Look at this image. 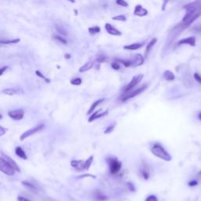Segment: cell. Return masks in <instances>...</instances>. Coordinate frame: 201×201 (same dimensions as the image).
I'll list each match as a JSON object with an SVG mask.
<instances>
[{"instance_id": "6da1fadb", "label": "cell", "mask_w": 201, "mask_h": 201, "mask_svg": "<svg viewBox=\"0 0 201 201\" xmlns=\"http://www.w3.org/2000/svg\"><path fill=\"white\" fill-rule=\"evenodd\" d=\"M151 152L153 155L164 161H171L172 157L168 152L166 151L165 149L160 144H154L151 148Z\"/></svg>"}, {"instance_id": "7a4b0ae2", "label": "cell", "mask_w": 201, "mask_h": 201, "mask_svg": "<svg viewBox=\"0 0 201 201\" xmlns=\"http://www.w3.org/2000/svg\"><path fill=\"white\" fill-rule=\"evenodd\" d=\"M200 4L201 3L199 0H196V1H194V2H190V3L184 6L183 9L185 10V16H184L183 19H182V21H185L189 19V18L197 10V9L199 7Z\"/></svg>"}, {"instance_id": "3957f363", "label": "cell", "mask_w": 201, "mask_h": 201, "mask_svg": "<svg viewBox=\"0 0 201 201\" xmlns=\"http://www.w3.org/2000/svg\"><path fill=\"white\" fill-rule=\"evenodd\" d=\"M107 163L109 164V171L112 175H116L121 170L122 163L116 157H109L107 159Z\"/></svg>"}, {"instance_id": "277c9868", "label": "cell", "mask_w": 201, "mask_h": 201, "mask_svg": "<svg viewBox=\"0 0 201 201\" xmlns=\"http://www.w3.org/2000/svg\"><path fill=\"white\" fill-rule=\"evenodd\" d=\"M0 171L8 176L14 175L16 170L3 158H0Z\"/></svg>"}, {"instance_id": "5b68a950", "label": "cell", "mask_w": 201, "mask_h": 201, "mask_svg": "<svg viewBox=\"0 0 201 201\" xmlns=\"http://www.w3.org/2000/svg\"><path fill=\"white\" fill-rule=\"evenodd\" d=\"M43 127H44V125H43V124H39V125H38V126H34V127H32V128L29 129V130H26L25 132H24V133H22L21 135V137H20V140L24 141L25 139L28 138V137H30V136L33 135V134L36 133L37 132L40 131V130H41L43 128Z\"/></svg>"}, {"instance_id": "8992f818", "label": "cell", "mask_w": 201, "mask_h": 201, "mask_svg": "<svg viewBox=\"0 0 201 201\" xmlns=\"http://www.w3.org/2000/svg\"><path fill=\"white\" fill-rule=\"evenodd\" d=\"M143 79V75L142 74H140V75H135V76H133V79H132V80L130 81V83H129L124 88V93H126V92H129V91H131L132 89H133L135 86H137V84L139 83Z\"/></svg>"}, {"instance_id": "52a82bcc", "label": "cell", "mask_w": 201, "mask_h": 201, "mask_svg": "<svg viewBox=\"0 0 201 201\" xmlns=\"http://www.w3.org/2000/svg\"><path fill=\"white\" fill-rule=\"evenodd\" d=\"M146 87H147V86H143V87H141L138 88V89L134 90V91H129V92L124 93V95H123V97H122L121 100L122 101H126V100L130 99V98H134L135 96L138 95L139 94H141V92H143V91L146 89Z\"/></svg>"}, {"instance_id": "ba28073f", "label": "cell", "mask_w": 201, "mask_h": 201, "mask_svg": "<svg viewBox=\"0 0 201 201\" xmlns=\"http://www.w3.org/2000/svg\"><path fill=\"white\" fill-rule=\"evenodd\" d=\"M8 116H10V118L14 120H21L24 118L25 112L22 109H15V110L10 111L8 112Z\"/></svg>"}, {"instance_id": "9c48e42d", "label": "cell", "mask_w": 201, "mask_h": 201, "mask_svg": "<svg viewBox=\"0 0 201 201\" xmlns=\"http://www.w3.org/2000/svg\"><path fill=\"white\" fill-rule=\"evenodd\" d=\"M178 46H182V45H189L191 46H196V38L195 37H188L179 40L178 43Z\"/></svg>"}, {"instance_id": "30bf717a", "label": "cell", "mask_w": 201, "mask_h": 201, "mask_svg": "<svg viewBox=\"0 0 201 201\" xmlns=\"http://www.w3.org/2000/svg\"><path fill=\"white\" fill-rule=\"evenodd\" d=\"M105 30L107 31V32L109 33V34L112 35V36H120L122 35V33L119 32V30L116 29V28H114L111 24L107 23L105 24Z\"/></svg>"}, {"instance_id": "8fae6325", "label": "cell", "mask_w": 201, "mask_h": 201, "mask_svg": "<svg viewBox=\"0 0 201 201\" xmlns=\"http://www.w3.org/2000/svg\"><path fill=\"white\" fill-rule=\"evenodd\" d=\"M133 14L135 15V16L144 17L148 14V10H147L146 9H145L142 6L137 5L135 6L134 11H133Z\"/></svg>"}, {"instance_id": "7c38bea8", "label": "cell", "mask_w": 201, "mask_h": 201, "mask_svg": "<svg viewBox=\"0 0 201 201\" xmlns=\"http://www.w3.org/2000/svg\"><path fill=\"white\" fill-rule=\"evenodd\" d=\"M108 113H109L108 111H105V112H101V113H100V110L97 111V112H95L93 114H91V116H90L88 121H89L90 123H91V122L95 121V120H96V119H100V118L106 116V115H108Z\"/></svg>"}, {"instance_id": "4fadbf2b", "label": "cell", "mask_w": 201, "mask_h": 201, "mask_svg": "<svg viewBox=\"0 0 201 201\" xmlns=\"http://www.w3.org/2000/svg\"><path fill=\"white\" fill-rule=\"evenodd\" d=\"M144 61V57H143L141 55V54H136V55L133 56V58L131 59L132 66H133V67L140 66L141 65V64H143Z\"/></svg>"}, {"instance_id": "5bb4252c", "label": "cell", "mask_w": 201, "mask_h": 201, "mask_svg": "<svg viewBox=\"0 0 201 201\" xmlns=\"http://www.w3.org/2000/svg\"><path fill=\"white\" fill-rule=\"evenodd\" d=\"M1 157H2V158H3L4 160H6V161H7V162L9 163V164H10V165L12 166V167H14L15 170H16V171H18V172H20V171H21L20 167H18V165L16 164V162H15L14 160H12V159H11L10 157H8V156L5 155V154H4L2 152H1Z\"/></svg>"}, {"instance_id": "9a60e30c", "label": "cell", "mask_w": 201, "mask_h": 201, "mask_svg": "<svg viewBox=\"0 0 201 201\" xmlns=\"http://www.w3.org/2000/svg\"><path fill=\"white\" fill-rule=\"evenodd\" d=\"M84 162L83 160H72L71 166L73 168H75L78 171H83L84 169Z\"/></svg>"}, {"instance_id": "2e32d148", "label": "cell", "mask_w": 201, "mask_h": 201, "mask_svg": "<svg viewBox=\"0 0 201 201\" xmlns=\"http://www.w3.org/2000/svg\"><path fill=\"white\" fill-rule=\"evenodd\" d=\"M157 38H153V39H152L151 41L149 43V44H147V46H146V49H145V57H147V56L149 55V53L150 50H152V48L153 47V46L157 43Z\"/></svg>"}, {"instance_id": "e0dca14e", "label": "cell", "mask_w": 201, "mask_h": 201, "mask_svg": "<svg viewBox=\"0 0 201 201\" xmlns=\"http://www.w3.org/2000/svg\"><path fill=\"white\" fill-rule=\"evenodd\" d=\"M15 153H16V155L18 157L21 158L22 160H26L27 159H28V157H27L25 152L24 151L21 147H17V148L15 149Z\"/></svg>"}, {"instance_id": "ac0fdd59", "label": "cell", "mask_w": 201, "mask_h": 201, "mask_svg": "<svg viewBox=\"0 0 201 201\" xmlns=\"http://www.w3.org/2000/svg\"><path fill=\"white\" fill-rule=\"evenodd\" d=\"M104 98H102V99H99L98 100V101H96V102H95V103H93L92 105L91 106V108L89 109V111L87 112V114L88 115H91V114L93 113V112H95V110L96 109L97 107L98 106V105H100V104H102V102H104Z\"/></svg>"}, {"instance_id": "d6986e66", "label": "cell", "mask_w": 201, "mask_h": 201, "mask_svg": "<svg viewBox=\"0 0 201 201\" xmlns=\"http://www.w3.org/2000/svg\"><path fill=\"white\" fill-rule=\"evenodd\" d=\"M93 66H94V63L92 61H89V62H87L85 64H83L79 71V72H85L91 70L93 68Z\"/></svg>"}, {"instance_id": "ffe728a7", "label": "cell", "mask_w": 201, "mask_h": 201, "mask_svg": "<svg viewBox=\"0 0 201 201\" xmlns=\"http://www.w3.org/2000/svg\"><path fill=\"white\" fill-rule=\"evenodd\" d=\"M143 46V43H133V44L128 45V46H124L123 49L127 50H135L141 48Z\"/></svg>"}, {"instance_id": "44dd1931", "label": "cell", "mask_w": 201, "mask_h": 201, "mask_svg": "<svg viewBox=\"0 0 201 201\" xmlns=\"http://www.w3.org/2000/svg\"><path fill=\"white\" fill-rule=\"evenodd\" d=\"M164 78L167 81H172V80L175 79V74L172 72L171 71H169V70H167V71L164 72Z\"/></svg>"}, {"instance_id": "7402d4cb", "label": "cell", "mask_w": 201, "mask_h": 201, "mask_svg": "<svg viewBox=\"0 0 201 201\" xmlns=\"http://www.w3.org/2000/svg\"><path fill=\"white\" fill-rule=\"evenodd\" d=\"M2 93L4 94V95H9V96H13V95H17L18 93V91L16 89H14V88H7V89L2 90Z\"/></svg>"}, {"instance_id": "603a6c76", "label": "cell", "mask_w": 201, "mask_h": 201, "mask_svg": "<svg viewBox=\"0 0 201 201\" xmlns=\"http://www.w3.org/2000/svg\"><path fill=\"white\" fill-rule=\"evenodd\" d=\"M95 199L100 201H103L107 199V196H105L102 192H99V191H97V192H95Z\"/></svg>"}, {"instance_id": "cb8c5ba5", "label": "cell", "mask_w": 201, "mask_h": 201, "mask_svg": "<svg viewBox=\"0 0 201 201\" xmlns=\"http://www.w3.org/2000/svg\"><path fill=\"white\" fill-rule=\"evenodd\" d=\"M53 39H54V40H56L57 42H58V43H61V44H64V45H66L67 43H68V42H67V40H66L64 38L61 37V36H58V35H53Z\"/></svg>"}, {"instance_id": "d4e9b609", "label": "cell", "mask_w": 201, "mask_h": 201, "mask_svg": "<svg viewBox=\"0 0 201 201\" xmlns=\"http://www.w3.org/2000/svg\"><path fill=\"white\" fill-rule=\"evenodd\" d=\"M93 160H94V157H93V156H91L87 160H85V162H84V169L85 170L89 169L91 164L93 163Z\"/></svg>"}, {"instance_id": "484cf974", "label": "cell", "mask_w": 201, "mask_h": 201, "mask_svg": "<svg viewBox=\"0 0 201 201\" xmlns=\"http://www.w3.org/2000/svg\"><path fill=\"white\" fill-rule=\"evenodd\" d=\"M20 42V39H10V40H1L0 43L1 44H15Z\"/></svg>"}, {"instance_id": "4316f807", "label": "cell", "mask_w": 201, "mask_h": 201, "mask_svg": "<svg viewBox=\"0 0 201 201\" xmlns=\"http://www.w3.org/2000/svg\"><path fill=\"white\" fill-rule=\"evenodd\" d=\"M112 20H114V21H126V17L124 15H118V16L113 17Z\"/></svg>"}, {"instance_id": "83f0119b", "label": "cell", "mask_w": 201, "mask_h": 201, "mask_svg": "<svg viewBox=\"0 0 201 201\" xmlns=\"http://www.w3.org/2000/svg\"><path fill=\"white\" fill-rule=\"evenodd\" d=\"M101 31V29H100L99 27H92V28H90L89 29V32L90 33H91V35H94V34H96V33H98V32Z\"/></svg>"}, {"instance_id": "f1b7e54d", "label": "cell", "mask_w": 201, "mask_h": 201, "mask_svg": "<svg viewBox=\"0 0 201 201\" xmlns=\"http://www.w3.org/2000/svg\"><path fill=\"white\" fill-rule=\"evenodd\" d=\"M82 83V79L80 78H75L71 80V84L75 86H79Z\"/></svg>"}, {"instance_id": "f546056e", "label": "cell", "mask_w": 201, "mask_h": 201, "mask_svg": "<svg viewBox=\"0 0 201 201\" xmlns=\"http://www.w3.org/2000/svg\"><path fill=\"white\" fill-rule=\"evenodd\" d=\"M36 75H37V76L40 77V78H42V79H44L46 83H50V80L49 79L46 78V77L45 76V75H43V74L41 72L36 71Z\"/></svg>"}, {"instance_id": "4dcf8cb0", "label": "cell", "mask_w": 201, "mask_h": 201, "mask_svg": "<svg viewBox=\"0 0 201 201\" xmlns=\"http://www.w3.org/2000/svg\"><path fill=\"white\" fill-rule=\"evenodd\" d=\"M22 185H24V186L27 187V188H29V189H30L31 190H36V187L34 186L33 185H32L31 183H29V182H22Z\"/></svg>"}, {"instance_id": "1f68e13d", "label": "cell", "mask_w": 201, "mask_h": 201, "mask_svg": "<svg viewBox=\"0 0 201 201\" xmlns=\"http://www.w3.org/2000/svg\"><path fill=\"white\" fill-rule=\"evenodd\" d=\"M116 3L118 5L121 6H123V7H128V3L125 1V0H116Z\"/></svg>"}, {"instance_id": "d6a6232c", "label": "cell", "mask_w": 201, "mask_h": 201, "mask_svg": "<svg viewBox=\"0 0 201 201\" xmlns=\"http://www.w3.org/2000/svg\"><path fill=\"white\" fill-rule=\"evenodd\" d=\"M115 126H116V125L114 124V125H111V126H108V127H107V128L105 129V131H104V133H105V134H106V133H107V134H108V133H112V132L114 130V128H115Z\"/></svg>"}, {"instance_id": "836d02e7", "label": "cell", "mask_w": 201, "mask_h": 201, "mask_svg": "<svg viewBox=\"0 0 201 201\" xmlns=\"http://www.w3.org/2000/svg\"><path fill=\"white\" fill-rule=\"evenodd\" d=\"M56 29H57V32H58L61 35H62L63 36H67V33H66V32L62 29V28H61V27H59L58 25H56Z\"/></svg>"}, {"instance_id": "e575fe53", "label": "cell", "mask_w": 201, "mask_h": 201, "mask_svg": "<svg viewBox=\"0 0 201 201\" xmlns=\"http://www.w3.org/2000/svg\"><path fill=\"white\" fill-rule=\"evenodd\" d=\"M145 201H158V199H157V197L155 195H150L146 198Z\"/></svg>"}, {"instance_id": "d590c367", "label": "cell", "mask_w": 201, "mask_h": 201, "mask_svg": "<svg viewBox=\"0 0 201 201\" xmlns=\"http://www.w3.org/2000/svg\"><path fill=\"white\" fill-rule=\"evenodd\" d=\"M194 79H196L199 84H201V75H199V73L197 72L194 73Z\"/></svg>"}, {"instance_id": "8d00e7d4", "label": "cell", "mask_w": 201, "mask_h": 201, "mask_svg": "<svg viewBox=\"0 0 201 201\" xmlns=\"http://www.w3.org/2000/svg\"><path fill=\"white\" fill-rule=\"evenodd\" d=\"M141 175H142L143 178H144L145 180H147L149 178V173L147 172L146 171H141Z\"/></svg>"}, {"instance_id": "74e56055", "label": "cell", "mask_w": 201, "mask_h": 201, "mask_svg": "<svg viewBox=\"0 0 201 201\" xmlns=\"http://www.w3.org/2000/svg\"><path fill=\"white\" fill-rule=\"evenodd\" d=\"M198 185V181L196 180H192L190 182H189V185L190 187H193V186H196Z\"/></svg>"}, {"instance_id": "f35d334b", "label": "cell", "mask_w": 201, "mask_h": 201, "mask_svg": "<svg viewBox=\"0 0 201 201\" xmlns=\"http://www.w3.org/2000/svg\"><path fill=\"white\" fill-rule=\"evenodd\" d=\"M112 68H113V69H115V70L120 69V65H119V64H118V63H116V62L112 63Z\"/></svg>"}, {"instance_id": "ab89813d", "label": "cell", "mask_w": 201, "mask_h": 201, "mask_svg": "<svg viewBox=\"0 0 201 201\" xmlns=\"http://www.w3.org/2000/svg\"><path fill=\"white\" fill-rule=\"evenodd\" d=\"M84 177H91V178H96V177L95 176V175H89V174H86V175H80V176H79L78 178H83Z\"/></svg>"}, {"instance_id": "60d3db41", "label": "cell", "mask_w": 201, "mask_h": 201, "mask_svg": "<svg viewBox=\"0 0 201 201\" xmlns=\"http://www.w3.org/2000/svg\"><path fill=\"white\" fill-rule=\"evenodd\" d=\"M6 132V130L5 128H3L2 126H0V136H2L5 134V133Z\"/></svg>"}, {"instance_id": "b9f144b4", "label": "cell", "mask_w": 201, "mask_h": 201, "mask_svg": "<svg viewBox=\"0 0 201 201\" xmlns=\"http://www.w3.org/2000/svg\"><path fill=\"white\" fill-rule=\"evenodd\" d=\"M17 200L18 201H30L29 199H27V198L24 197V196H18Z\"/></svg>"}, {"instance_id": "7bdbcfd3", "label": "cell", "mask_w": 201, "mask_h": 201, "mask_svg": "<svg viewBox=\"0 0 201 201\" xmlns=\"http://www.w3.org/2000/svg\"><path fill=\"white\" fill-rule=\"evenodd\" d=\"M168 2H169V0H164V4H163V7H162L163 10H165V8H166V6H167Z\"/></svg>"}, {"instance_id": "ee69618b", "label": "cell", "mask_w": 201, "mask_h": 201, "mask_svg": "<svg viewBox=\"0 0 201 201\" xmlns=\"http://www.w3.org/2000/svg\"><path fill=\"white\" fill-rule=\"evenodd\" d=\"M7 68H8L7 66H5V67H3V68H2V69H1V73H0V75H3L4 72H5L6 69H7Z\"/></svg>"}, {"instance_id": "f6af8a7d", "label": "cell", "mask_w": 201, "mask_h": 201, "mask_svg": "<svg viewBox=\"0 0 201 201\" xmlns=\"http://www.w3.org/2000/svg\"><path fill=\"white\" fill-rule=\"evenodd\" d=\"M105 57H100V58H98V60H97V61H98L99 63H102V62H103V61H105Z\"/></svg>"}, {"instance_id": "bcb514c9", "label": "cell", "mask_w": 201, "mask_h": 201, "mask_svg": "<svg viewBox=\"0 0 201 201\" xmlns=\"http://www.w3.org/2000/svg\"><path fill=\"white\" fill-rule=\"evenodd\" d=\"M129 185V186H130V190H132V191H134V188H133V185H132L131 183H127Z\"/></svg>"}, {"instance_id": "7dc6e473", "label": "cell", "mask_w": 201, "mask_h": 201, "mask_svg": "<svg viewBox=\"0 0 201 201\" xmlns=\"http://www.w3.org/2000/svg\"><path fill=\"white\" fill-rule=\"evenodd\" d=\"M64 57H65V59H69L70 57H71V56H70L69 54H68V53H66L65 55H64Z\"/></svg>"}, {"instance_id": "c3c4849f", "label": "cell", "mask_w": 201, "mask_h": 201, "mask_svg": "<svg viewBox=\"0 0 201 201\" xmlns=\"http://www.w3.org/2000/svg\"><path fill=\"white\" fill-rule=\"evenodd\" d=\"M198 119H199V121H201V112H199V115H198Z\"/></svg>"}, {"instance_id": "681fc988", "label": "cell", "mask_w": 201, "mask_h": 201, "mask_svg": "<svg viewBox=\"0 0 201 201\" xmlns=\"http://www.w3.org/2000/svg\"><path fill=\"white\" fill-rule=\"evenodd\" d=\"M68 1H70V2H72V3H74V2H75V0H68Z\"/></svg>"}, {"instance_id": "f907efd6", "label": "cell", "mask_w": 201, "mask_h": 201, "mask_svg": "<svg viewBox=\"0 0 201 201\" xmlns=\"http://www.w3.org/2000/svg\"><path fill=\"white\" fill-rule=\"evenodd\" d=\"M198 175H199V176H200V177H201V171H199V172L198 173Z\"/></svg>"}]
</instances>
